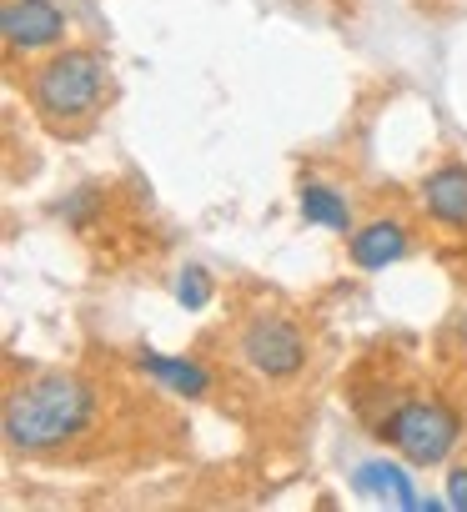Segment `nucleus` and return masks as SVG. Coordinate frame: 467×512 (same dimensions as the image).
<instances>
[{"instance_id":"9b49d317","label":"nucleus","mask_w":467,"mask_h":512,"mask_svg":"<svg viewBox=\"0 0 467 512\" xmlns=\"http://www.w3.org/2000/svg\"><path fill=\"white\" fill-rule=\"evenodd\" d=\"M176 302H181V307H191V312H196V307H206V302H211V277H206L201 267H186V272L176 277Z\"/></svg>"},{"instance_id":"f257e3e1","label":"nucleus","mask_w":467,"mask_h":512,"mask_svg":"<svg viewBox=\"0 0 467 512\" xmlns=\"http://www.w3.org/2000/svg\"><path fill=\"white\" fill-rule=\"evenodd\" d=\"M96 417V392L81 377H36L6 397V442L21 452H51L71 437H81Z\"/></svg>"},{"instance_id":"39448f33","label":"nucleus","mask_w":467,"mask_h":512,"mask_svg":"<svg viewBox=\"0 0 467 512\" xmlns=\"http://www.w3.org/2000/svg\"><path fill=\"white\" fill-rule=\"evenodd\" d=\"M0 36L11 51H46L66 36V16L56 0H6L0 6Z\"/></svg>"},{"instance_id":"9d476101","label":"nucleus","mask_w":467,"mask_h":512,"mask_svg":"<svg viewBox=\"0 0 467 512\" xmlns=\"http://www.w3.org/2000/svg\"><path fill=\"white\" fill-rule=\"evenodd\" d=\"M141 367L151 372V377H161L176 397H206V387H211V377L196 367V362H186V357H161V352H141Z\"/></svg>"},{"instance_id":"f8f14e48","label":"nucleus","mask_w":467,"mask_h":512,"mask_svg":"<svg viewBox=\"0 0 467 512\" xmlns=\"http://www.w3.org/2000/svg\"><path fill=\"white\" fill-rule=\"evenodd\" d=\"M447 507L467 512V467H457V472L447 477Z\"/></svg>"},{"instance_id":"0eeeda50","label":"nucleus","mask_w":467,"mask_h":512,"mask_svg":"<svg viewBox=\"0 0 467 512\" xmlns=\"http://www.w3.org/2000/svg\"><path fill=\"white\" fill-rule=\"evenodd\" d=\"M422 206H427L442 226L467 231V166H437V171L422 181Z\"/></svg>"},{"instance_id":"423d86ee","label":"nucleus","mask_w":467,"mask_h":512,"mask_svg":"<svg viewBox=\"0 0 467 512\" xmlns=\"http://www.w3.org/2000/svg\"><path fill=\"white\" fill-rule=\"evenodd\" d=\"M347 251H352V262L362 272H382V267H392L397 256L407 251V226L402 221H367V226L352 231Z\"/></svg>"},{"instance_id":"20e7f679","label":"nucleus","mask_w":467,"mask_h":512,"mask_svg":"<svg viewBox=\"0 0 467 512\" xmlns=\"http://www.w3.org/2000/svg\"><path fill=\"white\" fill-rule=\"evenodd\" d=\"M242 362L262 377H297L307 362L302 332L287 317H252L242 332Z\"/></svg>"},{"instance_id":"6e6552de","label":"nucleus","mask_w":467,"mask_h":512,"mask_svg":"<svg viewBox=\"0 0 467 512\" xmlns=\"http://www.w3.org/2000/svg\"><path fill=\"white\" fill-rule=\"evenodd\" d=\"M352 487L367 492V497H382V502H392V507H422V497H417L407 467H397V462H387V457L362 462V467L352 472Z\"/></svg>"},{"instance_id":"f03ea898","label":"nucleus","mask_w":467,"mask_h":512,"mask_svg":"<svg viewBox=\"0 0 467 512\" xmlns=\"http://www.w3.org/2000/svg\"><path fill=\"white\" fill-rule=\"evenodd\" d=\"M106 91V66L91 51H56L36 76H31V101L46 121H76L91 116Z\"/></svg>"},{"instance_id":"7ed1b4c3","label":"nucleus","mask_w":467,"mask_h":512,"mask_svg":"<svg viewBox=\"0 0 467 512\" xmlns=\"http://www.w3.org/2000/svg\"><path fill=\"white\" fill-rule=\"evenodd\" d=\"M382 442H392L407 462L417 467H437L452 457V447L462 442V417L447 407V402H432V397H417V402H402L387 412L382 422Z\"/></svg>"},{"instance_id":"ddd939ff","label":"nucleus","mask_w":467,"mask_h":512,"mask_svg":"<svg viewBox=\"0 0 467 512\" xmlns=\"http://www.w3.org/2000/svg\"><path fill=\"white\" fill-rule=\"evenodd\" d=\"M457 332H462V337H467V307H462V322H457Z\"/></svg>"},{"instance_id":"1a4fd4ad","label":"nucleus","mask_w":467,"mask_h":512,"mask_svg":"<svg viewBox=\"0 0 467 512\" xmlns=\"http://www.w3.org/2000/svg\"><path fill=\"white\" fill-rule=\"evenodd\" d=\"M302 216L312 226H327V231H347L352 226V206L337 186L327 181H302Z\"/></svg>"}]
</instances>
